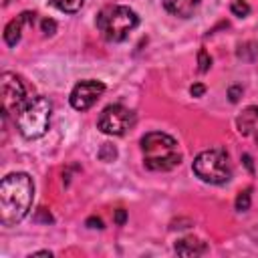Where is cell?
<instances>
[{
  "label": "cell",
  "mask_w": 258,
  "mask_h": 258,
  "mask_svg": "<svg viewBox=\"0 0 258 258\" xmlns=\"http://www.w3.org/2000/svg\"><path fill=\"white\" fill-rule=\"evenodd\" d=\"M34 198V181L28 173H10L0 181V222L14 226L26 218Z\"/></svg>",
  "instance_id": "cell-1"
},
{
  "label": "cell",
  "mask_w": 258,
  "mask_h": 258,
  "mask_svg": "<svg viewBox=\"0 0 258 258\" xmlns=\"http://www.w3.org/2000/svg\"><path fill=\"white\" fill-rule=\"evenodd\" d=\"M143 165L151 171H169L181 163L177 141L161 131H151L141 137Z\"/></svg>",
  "instance_id": "cell-2"
},
{
  "label": "cell",
  "mask_w": 258,
  "mask_h": 258,
  "mask_svg": "<svg viewBox=\"0 0 258 258\" xmlns=\"http://www.w3.org/2000/svg\"><path fill=\"white\" fill-rule=\"evenodd\" d=\"M14 123L24 139H38L50 125V101L42 95L28 97L14 113Z\"/></svg>",
  "instance_id": "cell-3"
},
{
  "label": "cell",
  "mask_w": 258,
  "mask_h": 258,
  "mask_svg": "<svg viewBox=\"0 0 258 258\" xmlns=\"http://www.w3.org/2000/svg\"><path fill=\"white\" fill-rule=\"evenodd\" d=\"M139 24V16L129 6H107L97 16V28L103 38L109 42H121L129 36V32Z\"/></svg>",
  "instance_id": "cell-4"
},
{
  "label": "cell",
  "mask_w": 258,
  "mask_h": 258,
  "mask_svg": "<svg viewBox=\"0 0 258 258\" xmlns=\"http://www.w3.org/2000/svg\"><path fill=\"white\" fill-rule=\"evenodd\" d=\"M191 169L202 181L212 183V185L228 183L232 177V165L224 149H208V151L198 153Z\"/></svg>",
  "instance_id": "cell-5"
},
{
  "label": "cell",
  "mask_w": 258,
  "mask_h": 258,
  "mask_svg": "<svg viewBox=\"0 0 258 258\" xmlns=\"http://www.w3.org/2000/svg\"><path fill=\"white\" fill-rule=\"evenodd\" d=\"M135 123V115L131 109L123 105H109L101 111L97 127L105 135H123L127 129H131Z\"/></svg>",
  "instance_id": "cell-6"
},
{
  "label": "cell",
  "mask_w": 258,
  "mask_h": 258,
  "mask_svg": "<svg viewBox=\"0 0 258 258\" xmlns=\"http://www.w3.org/2000/svg\"><path fill=\"white\" fill-rule=\"evenodd\" d=\"M0 97H2V113L4 117L16 113L26 97V87L16 73H2L0 77Z\"/></svg>",
  "instance_id": "cell-7"
},
{
  "label": "cell",
  "mask_w": 258,
  "mask_h": 258,
  "mask_svg": "<svg viewBox=\"0 0 258 258\" xmlns=\"http://www.w3.org/2000/svg\"><path fill=\"white\" fill-rule=\"evenodd\" d=\"M103 91H105V85L101 81L87 79V81H81L79 85H75V89L71 91L69 101H71L73 109L87 111V109H91L99 101V97L103 95Z\"/></svg>",
  "instance_id": "cell-8"
},
{
  "label": "cell",
  "mask_w": 258,
  "mask_h": 258,
  "mask_svg": "<svg viewBox=\"0 0 258 258\" xmlns=\"http://www.w3.org/2000/svg\"><path fill=\"white\" fill-rule=\"evenodd\" d=\"M161 4L169 14L179 16V18H189L194 16L202 0H161Z\"/></svg>",
  "instance_id": "cell-9"
},
{
  "label": "cell",
  "mask_w": 258,
  "mask_h": 258,
  "mask_svg": "<svg viewBox=\"0 0 258 258\" xmlns=\"http://www.w3.org/2000/svg\"><path fill=\"white\" fill-rule=\"evenodd\" d=\"M173 250L179 256H202V254L208 252V246H206V242H202V240H198L194 236H187V238L177 240Z\"/></svg>",
  "instance_id": "cell-10"
},
{
  "label": "cell",
  "mask_w": 258,
  "mask_h": 258,
  "mask_svg": "<svg viewBox=\"0 0 258 258\" xmlns=\"http://www.w3.org/2000/svg\"><path fill=\"white\" fill-rule=\"evenodd\" d=\"M256 123H258V107H254V105L246 107L236 119V127L242 135H250L252 129L256 127Z\"/></svg>",
  "instance_id": "cell-11"
},
{
  "label": "cell",
  "mask_w": 258,
  "mask_h": 258,
  "mask_svg": "<svg viewBox=\"0 0 258 258\" xmlns=\"http://www.w3.org/2000/svg\"><path fill=\"white\" fill-rule=\"evenodd\" d=\"M22 24H24V20H22L20 16L14 18V20H10V22L6 24V28H4V42H6L8 46H16V44L20 42Z\"/></svg>",
  "instance_id": "cell-12"
},
{
  "label": "cell",
  "mask_w": 258,
  "mask_h": 258,
  "mask_svg": "<svg viewBox=\"0 0 258 258\" xmlns=\"http://www.w3.org/2000/svg\"><path fill=\"white\" fill-rule=\"evenodd\" d=\"M236 54H238V58L248 60V62L256 60V58H258V42L248 40V42L240 44V46H238V50H236Z\"/></svg>",
  "instance_id": "cell-13"
},
{
  "label": "cell",
  "mask_w": 258,
  "mask_h": 258,
  "mask_svg": "<svg viewBox=\"0 0 258 258\" xmlns=\"http://www.w3.org/2000/svg\"><path fill=\"white\" fill-rule=\"evenodd\" d=\"M50 4L54 8H58L60 12H67V14H75L81 10V6L85 4V0H50Z\"/></svg>",
  "instance_id": "cell-14"
},
{
  "label": "cell",
  "mask_w": 258,
  "mask_h": 258,
  "mask_svg": "<svg viewBox=\"0 0 258 258\" xmlns=\"http://www.w3.org/2000/svg\"><path fill=\"white\" fill-rule=\"evenodd\" d=\"M250 202H252V187H246V189H242V191L236 196L234 206H236L238 212H248V210H250Z\"/></svg>",
  "instance_id": "cell-15"
},
{
  "label": "cell",
  "mask_w": 258,
  "mask_h": 258,
  "mask_svg": "<svg viewBox=\"0 0 258 258\" xmlns=\"http://www.w3.org/2000/svg\"><path fill=\"white\" fill-rule=\"evenodd\" d=\"M230 10H232V14H234V16H238V18H244V16H248V14H250V6H248V2H246V0H232Z\"/></svg>",
  "instance_id": "cell-16"
},
{
  "label": "cell",
  "mask_w": 258,
  "mask_h": 258,
  "mask_svg": "<svg viewBox=\"0 0 258 258\" xmlns=\"http://www.w3.org/2000/svg\"><path fill=\"white\" fill-rule=\"evenodd\" d=\"M117 157V149H115V145H111V143H103L101 145V149H99V159L101 161H113Z\"/></svg>",
  "instance_id": "cell-17"
},
{
  "label": "cell",
  "mask_w": 258,
  "mask_h": 258,
  "mask_svg": "<svg viewBox=\"0 0 258 258\" xmlns=\"http://www.w3.org/2000/svg\"><path fill=\"white\" fill-rule=\"evenodd\" d=\"M198 64H200V71H202V73L210 71V67H212V56H210L204 48L198 52Z\"/></svg>",
  "instance_id": "cell-18"
},
{
  "label": "cell",
  "mask_w": 258,
  "mask_h": 258,
  "mask_svg": "<svg viewBox=\"0 0 258 258\" xmlns=\"http://www.w3.org/2000/svg\"><path fill=\"white\" fill-rule=\"evenodd\" d=\"M40 28H42V32H44L46 36H52V34L56 32V22H54L52 18H44V20L40 22Z\"/></svg>",
  "instance_id": "cell-19"
},
{
  "label": "cell",
  "mask_w": 258,
  "mask_h": 258,
  "mask_svg": "<svg viewBox=\"0 0 258 258\" xmlns=\"http://www.w3.org/2000/svg\"><path fill=\"white\" fill-rule=\"evenodd\" d=\"M240 97H242V87H240V85H232V87L228 89V99H230V103H238Z\"/></svg>",
  "instance_id": "cell-20"
},
{
  "label": "cell",
  "mask_w": 258,
  "mask_h": 258,
  "mask_svg": "<svg viewBox=\"0 0 258 258\" xmlns=\"http://www.w3.org/2000/svg\"><path fill=\"white\" fill-rule=\"evenodd\" d=\"M113 222L117 224V226H123L125 222H127V212L125 210H115V216H113Z\"/></svg>",
  "instance_id": "cell-21"
},
{
  "label": "cell",
  "mask_w": 258,
  "mask_h": 258,
  "mask_svg": "<svg viewBox=\"0 0 258 258\" xmlns=\"http://www.w3.org/2000/svg\"><path fill=\"white\" fill-rule=\"evenodd\" d=\"M85 226L87 228H97V230H101L103 228V220L101 218H97V216H91V218H87V222H85Z\"/></svg>",
  "instance_id": "cell-22"
},
{
  "label": "cell",
  "mask_w": 258,
  "mask_h": 258,
  "mask_svg": "<svg viewBox=\"0 0 258 258\" xmlns=\"http://www.w3.org/2000/svg\"><path fill=\"white\" fill-rule=\"evenodd\" d=\"M189 93H191V97H202V95L206 93V87H204L202 83H194V85L189 87Z\"/></svg>",
  "instance_id": "cell-23"
},
{
  "label": "cell",
  "mask_w": 258,
  "mask_h": 258,
  "mask_svg": "<svg viewBox=\"0 0 258 258\" xmlns=\"http://www.w3.org/2000/svg\"><path fill=\"white\" fill-rule=\"evenodd\" d=\"M36 220H44V222H52V216L48 214V210H46V208H40V210H38V214H36Z\"/></svg>",
  "instance_id": "cell-24"
},
{
  "label": "cell",
  "mask_w": 258,
  "mask_h": 258,
  "mask_svg": "<svg viewBox=\"0 0 258 258\" xmlns=\"http://www.w3.org/2000/svg\"><path fill=\"white\" fill-rule=\"evenodd\" d=\"M242 161H244V165L248 167V171L252 173V171H254V165H252V157H250L248 153H244V155H242Z\"/></svg>",
  "instance_id": "cell-25"
},
{
  "label": "cell",
  "mask_w": 258,
  "mask_h": 258,
  "mask_svg": "<svg viewBox=\"0 0 258 258\" xmlns=\"http://www.w3.org/2000/svg\"><path fill=\"white\" fill-rule=\"evenodd\" d=\"M32 256H48V258H50V256H52V252H48V250H40V252H34Z\"/></svg>",
  "instance_id": "cell-26"
}]
</instances>
